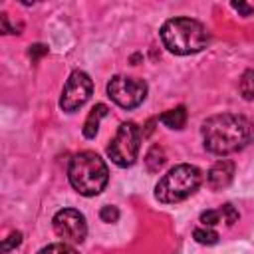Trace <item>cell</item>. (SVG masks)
Wrapping results in <instances>:
<instances>
[{
  "instance_id": "10",
  "label": "cell",
  "mask_w": 254,
  "mask_h": 254,
  "mask_svg": "<svg viewBox=\"0 0 254 254\" xmlns=\"http://www.w3.org/2000/svg\"><path fill=\"white\" fill-rule=\"evenodd\" d=\"M107 105L105 103H97L95 107H91V111H89V115H87V119H85V123H83V137L85 139H93L95 135H97V131H99V121L107 115Z\"/></svg>"
},
{
  "instance_id": "1",
  "label": "cell",
  "mask_w": 254,
  "mask_h": 254,
  "mask_svg": "<svg viewBox=\"0 0 254 254\" xmlns=\"http://www.w3.org/2000/svg\"><path fill=\"white\" fill-rule=\"evenodd\" d=\"M200 133L208 153L230 155L254 143V121L238 113H218L202 123Z\"/></svg>"
},
{
  "instance_id": "22",
  "label": "cell",
  "mask_w": 254,
  "mask_h": 254,
  "mask_svg": "<svg viewBox=\"0 0 254 254\" xmlns=\"http://www.w3.org/2000/svg\"><path fill=\"white\" fill-rule=\"evenodd\" d=\"M0 24H2V32H4V34H18L16 28L10 26V22H8V14H0Z\"/></svg>"
},
{
  "instance_id": "4",
  "label": "cell",
  "mask_w": 254,
  "mask_h": 254,
  "mask_svg": "<svg viewBox=\"0 0 254 254\" xmlns=\"http://www.w3.org/2000/svg\"><path fill=\"white\" fill-rule=\"evenodd\" d=\"M200 183H202V173L198 167L189 165V163L175 165L155 185V198L163 204L181 202L189 198L190 194H194Z\"/></svg>"
},
{
  "instance_id": "5",
  "label": "cell",
  "mask_w": 254,
  "mask_h": 254,
  "mask_svg": "<svg viewBox=\"0 0 254 254\" xmlns=\"http://www.w3.org/2000/svg\"><path fill=\"white\" fill-rule=\"evenodd\" d=\"M141 137H143V133L137 127V123H133V121L121 123L119 129H117V133H115V137L107 145L109 159L117 167H121V169L131 167L137 161L139 147H141Z\"/></svg>"
},
{
  "instance_id": "3",
  "label": "cell",
  "mask_w": 254,
  "mask_h": 254,
  "mask_svg": "<svg viewBox=\"0 0 254 254\" xmlns=\"http://www.w3.org/2000/svg\"><path fill=\"white\" fill-rule=\"evenodd\" d=\"M67 179L75 192L83 196H95L107 187L109 171L97 153L81 151L71 157L67 165Z\"/></svg>"
},
{
  "instance_id": "15",
  "label": "cell",
  "mask_w": 254,
  "mask_h": 254,
  "mask_svg": "<svg viewBox=\"0 0 254 254\" xmlns=\"http://www.w3.org/2000/svg\"><path fill=\"white\" fill-rule=\"evenodd\" d=\"M38 254H77V250L71 248V246L65 244V242H56V244H48V246H44Z\"/></svg>"
},
{
  "instance_id": "21",
  "label": "cell",
  "mask_w": 254,
  "mask_h": 254,
  "mask_svg": "<svg viewBox=\"0 0 254 254\" xmlns=\"http://www.w3.org/2000/svg\"><path fill=\"white\" fill-rule=\"evenodd\" d=\"M230 6H232L240 16H252V14H254V8H252L250 4H244V2H232Z\"/></svg>"
},
{
  "instance_id": "17",
  "label": "cell",
  "mask_w": 254,
  "mask_h": 254,
  "mask_svg": "<svg viewBox=\"0 0 254 254\" xmlns=\"http://www.w3.org/2000/svg\"><path fill=\"white\" fill-rule=\"evenodd\" d=\"M99 218H101L103 222H107V224H113V222L119 220V208L113 206V204H105V206H101V210H99Z\"/></svg>"
},
{
  "instance_id": "14",
  "label": "cell",
  "mask_w": 254,
  "mask_h": 254,
  "mask_svg": "<svg viewBox=\"0 0 254 254\" xmlns=\"http://www.w3.org/2000/svg\"><path fill=\"white\" fill-rule=\"evenodd\" d=\"M192 238H194L198 244L210 246V244H216V242H218V232L212 230L210 226H198V228L192 230Z\"/></svg>"
},
{
  "instance_id": "2",
  "label": "cell",
  "mask_w": 254,
  "mask_h": 254,
  "mask_svg": "<svg viewBox=\"0 0 254 254\" xmlns=\"http://www.w3.org/2000/svg\"><path fill=\"white\" fill-rule=\"evenodd\" d=\"M161 40L171 54L190 56L208 46V32L198 20L171 18L161 26Z\"/></svg>"
},
{
  "instance_id": "18",
  "label": "cell",
  "mask_w": 254,
  "mask_h": 254,
  "mask_svg": "<svg viewBox=\"0 0 254 254\" xmlns=\"http://www.w3.org/2000/svg\"><path fill=\"white\" fill-rule=\"evenodd\" d=\"M218 210H220V214H222V222H226L228 226H232V224L238 220V216H240V214H238V210H236L232 204H228V202H226V204H222Z\"/></svg>"
},
{
  "instance_id": "12",
  "label": "cell",
  "mask_w": 254,
  "mask_h": 254,
  "mask_svg": "<svg viewBox=\"0 0 254 254\" xmlns=\"http://www.w3.org/2000/svg\"><path fill=\"white\" fill-rule=\"evenodd\" d=\"M167 161V155H165V149L161 145H151V149L147 151L145 155V165H147V171L149 173H159L163 169Z\"/></svg>"
},
{
  "instance_id": "13",
  "label": "cell",
  "mask_w": 254,
  "mask_h": 254,
  "mask_svg": "<svg viewBox=\"0 0 254 254\" xmlns=\"http://www.w3.org/2000/svg\"><path fill=\"white\" fill-rule=\"evenodd\" d=\"M238 89H240V95L246 101H252L254 99V69H246L242 73L240 83H238Z\"/></svg>"
},
{
  "instance_id": "20",
  "label": "cell",
  "mask_w": 254,
  "mask_h": 254,
  "mask_svg": "<svg viewBox=\"0 0 254 254\" xmlns=\"http://www.w3.org/2000/svg\"><path fill=\"white\" fill-rule=\"evenodd\" d=\"M28 54H30V58H32V60H40L42 56H46V54H48V46H44V44H34V46H30Z\"/></svg>"
},
{
  "instance_id": "16",
  "label": "cell",
  "mask_w": 254,
  "mask_h": 254,
  "mask_svg": "<svg viewBox=\"0 0 254 254\" xmlns=\"http://www.w3.org/2000/svg\"><path fill=\"white\" fill-rule=\"evenodd\" d=\"M200 222H202V226H210V228H212L214 224L222 222V214H220L218 208L204 210V212H200Z\"/></svg>"
},
{
  "instance_id": "11",
  "label": "cell",
  "mask_w": 254,
  "mask_h": 254,
  "mask_svg": "<svg viewBox=\"0 0 254 254\" xmlns=\"http://www.w3.org/2000/svg\"><path fill=\"white\" fill-rule=\"evenodd\" d=\"M159 119H161V123H163L165 127H169V129H183L185 123H187V109H185V105H179V107H175V109L165 111Z\"/></svg>"
},
{
  "instance_id": "7",
  "label": "cell",
  "mask_w": 254,
  "mask_h": 254,
  "mask_svg": "<svg viewBox=\"0 0 254 254\" xmlns=\"http://www.w3.org/2000/svg\"><path fill=\"white\" fill-rule=\"evenodd\" d=\"M91 91H93V81L91 77L85 73V71H71L64 89H62V95H60V107L67 113H73L77 111L89 97H91Z\"/></svg>"
},
{
  "instance_id": "9",
  "label": "cell",
  "mask_w": 254,
  "mask_h": 254,
  "mask_svg": "<svg viewBox=\"0 0 254 254\" xmlns=\"http://www.w3.org/2000/svg\"><path fill=\"white\" fill-rule=\"evenodd\" d=\"M234 163L230 161V159H218L212 167H210V171H208V175H206V181H208V187L212 189V190H222V189H226L230 183H232V179H234Z\"/></svg>"
},
{
  "instance_id": "6",
  "label": "cell",
  "mask_w": 254,
  "mask_h": 254,
  "mask_svg": "<svg viewBox=\"0 0 254 254\" xmlns=\"http://www.w3.org/2000/svg\"><path fill=\"white\" fill-rule=\"evenodd\" d=\"M107 95L119 107H123V109H135L147 97V83L141 77L115 75L107 83Z\"/></svg>"
},
{
  "instance_id": "8",
  "label": "cell",
  "mask_w": 254,
  "mask_h": 254,
  "mask_svg": "<svg viewBox=\"0 0 254 254\" xmlns=\"http://www.w3.org/2000/svg\"><path fill=\"white\" fill-rule=\"evenodd\" d=\"M52 226L56 230V234L60 238H64L65 242H83L85 234H87V222L85 216L75 210V208H62L54 214L52 218Z\"/></svg>"
},
{
  "instance_id": "19",
  "label": "cell",
  "mask_w": 254,
  "mask_h": 254,
  "mask_svg": "<svg viewBox=\"0 0 254 254\" xmlns=\"http://www.w3.org/2000/svg\"><path fill=\"white\" fill-rule=\"evenodd\" d=\"M20 244H22V232L14 230V232H10V234L4 238V242H2V252L6 254V252L14 250V248L20 246Z\"/></svg>"
}]
</instances>
